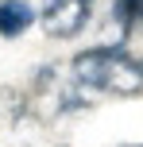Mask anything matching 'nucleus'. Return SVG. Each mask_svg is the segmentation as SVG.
<instances>
[{
	"label": "nucleus",
	"mask_w": 143,
	"mask_h": 147,
	"mask_svg": "<svg viewBox=\"0 0 143 147\" xmlns=\"http://www.w3.org/2000/svg\"><path fill=\"white\" fill-rule=\"evenodd\" d=\"M70 74L93 97H136L143 93V62H136L120 47H89L74 54Z\"/></svg>",
	"instance_id": "obj_1"
},
{
	"label": "nucleus",
	"mask_w": 143,
	"mask_h": 147,
	"mask_svg": "<svg viewBox=\"0 0 143 147\" xmlns=\"http://www.w3.org/2000/svg\"><path fill=\"white\" fill-rule=\"evenodd\" d=\"M128 147H143V143H128Z\"/></svg>",
	"instance_id": "obj_5"
},
{
	"label": "nucleus",
	"mask_w": 143,
	"mask_h": 147,
	"mask_svg": "<svg viewBox=\"0 0 143 147\" xmlns=\"http://www.w3.org/2000/svg\"><path fill=\"white\" fill-rule=\"evenodd\" d=\"M93 4L97 0H46L39 23H43V31L50 39H74V35H81L89 27Z\"/></svg>",
	"instance_id": "obj_2"
},
{
	"label": "nucleus",
	"mask_w": 143,
	"mask_h": 147,
	"mask_svg": "<svg viewBox=\"0 0 143 147\" xmlns=\"http://www.w3.org/2000/svg\"><path fill=\"white\" fill-rule=\"evenodd\" d=\"M132 8H136V16L143 20V0H132Z\"/></svg>",
	"instance_id": "obj_4"
},
{
	"label": "nucleus",
	"mask_w": 143,
	"mask_h": 147,
	"mask_svg": "<svg viewBox=\"0 0 143 147\" xmlns=\"http://www.w3.org/2000/svg\"><path fill=\"white\" fill-rule=\"evenodd\" d=\"M31 23H35V8L27 0H0V35L4 39H19Z\"/></svg>",
	"instance_id": "obj_3"
}]
</instances>
